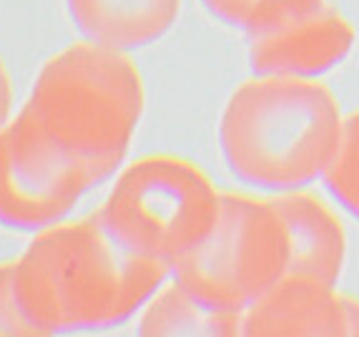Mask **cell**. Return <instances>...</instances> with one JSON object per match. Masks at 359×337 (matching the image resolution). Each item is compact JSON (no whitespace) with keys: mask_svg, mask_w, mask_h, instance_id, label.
I'll return each instance as SVG.
<instances>
[{"mask_svg":"<svg viewBox=\"0 0 359 337\" xmlns=\"http://www.w3.org/2000/svg\"><path fill=\"white\" fill-rule=\"evenodd\" d=\"M11 262L20 308L53 337L123 325L171 277L118 244L98 211L36 232Z\"/></svg>","mask_w":359,"mask_h":337,"instance_id":"cell-1","label":"cell"},{"mask_svg":"<svg viewBox=\"0 0 359 337\" xmlns=\"http://www.w3.org/2000/svg\"><path fill=\"white\" fill-rule=\"evenodd\" d=\"M136 63L101 43H73L41 68L23 109L43 133L106 181L121 168L144 114Z\"/></svg>","mask_w":359,"mask_h":337,"instance_id":"cell-2","label":"cell"},{"mask_svg":"<svg viewBox=\"0 0 359 337\" xmlns=\"http://www.w3.org/2000/svg\"><path fill=\"white\" fill-rule=\"evenodd\" d=\"M334 139V111L317 86L287 76L246 81L219 124L224 159L246 184L292 189L317 174Z\"/></svg>","mask_w":359,"mask_h":337,"instance_id":"cell-3","label":"cell"},{"mask_svg":"<svg viewBox=\"0 0 359 337\" xmlns=\"http://www.w3.org/2000/svg\"><path fill=\"white\" fill-rule=\"evenodd\" d=\"M222 209V192L204 168L171 154L128 164L98 206L118 244L174 270L206 239Z\"/></svg>","mask_w":359,"mask_h":337,"instance_id":"cell-4","label":"cell"},{"mask_svg":"<svg viewBox=\"0 0 359 337\" xmlns=\"http://www.w3.org/2000/svg\"><path fill=\"white\" fill-rule=\"evenodd\" d=\"M287 267L289 232L276 206L222 192L214 229L171 277L211 308L246 312L287 277Z\"/></svg>","mask_w":359,"mask_h":337,"instance_id":"cell-5","label":"cell"},{"mask_svg":"<svg viewBox=\"0 0 359 337\" xmlns=\"http://www.w3.org/2000/svg\"><path fill=\"white\" fill-rule=\"evenodd\" d=\"M98 179L43 133L25 109L0 128V224L41 232L63 222Z\"/></svg>","mask_w":359,"mask_h":337,"instance_id":"cell-6","label":"cell"},{"mask_svg":"<svg viewBox=\"0 0 359 337\" xmlns=\"http://www.w3.org/2000/svg\"><path fill=\"white\" fill-rule=\"evenodd\" d=\"M181 0H68L73 25L90 43L131 51L166 36Z\"/></svg>","mask_w":359,"mask_h":337,"instance_id":"cell-7","label":"cell"},{"mask_svg":"<svg viewBox=\"0 0 359 337\" xmlns=\"http://www.w3.org/2000/svg\"><path fill=\"white\" fill-rule=\"evenodd\" d=\"M337 317L314 279L284 277L244 312V337H337Z\"/></svg>","mask_w":359,"mask_h":337,"instance_id":"cell-8","label":"cell"},{"mask_svg":"<svg viewBox=\"0 0 359 337\" xmlns=\"http://www.w3.org/2000/svg\"><path fill=\"white\" fill-rule=\"evenodd\" d=\"M136 337H244V312L211 308L168 277L141 310Z\"/></svg>","mask_w":359,"mask_h":337,"instance_id":"cell-9","label":"cell"},{"mask_svg":"<svg viewBox=\"0 0 359 337\" xmlns=\"http://www.w3.org/2000/svg\"><path fill=\"white\" fill-rule=\"evenodd\" d=\"M0 337H53L20 308L13 289V262H0Z\"/></svg>","mask_w":359,"mask_h":337,"instance_id":"cell-10","label":"cell"},{"mask_svg":"<svg viewBox=\"0 0 359 337\" xmlns=\"http://www.w3.org/2000/svg\"><path fill=\"white\" fill-rule=\"evenodd\" d=\"M274 0H204V6L216 15L219 20L229 25H239V28H249L254 20L262 15Z\"/></svg>","mask_w":359,"mask_h":337,"instance_id":"cell-11","label":"cell"},{"mask_svg":"<svg viewBox=\"0 0 359 337\" xmlns=\"http://www.w3.org/2000/svg\"><path fill=\"white\" fill-rule=\"evenodd\" d=\"M11 114H13V84H11V73H8L6 63L0 58V128L13 119Z\"/></svg>","mask_w":359,"mask_h":337,"instance_id":"cell-12","label":"cell"}]
</instances>
